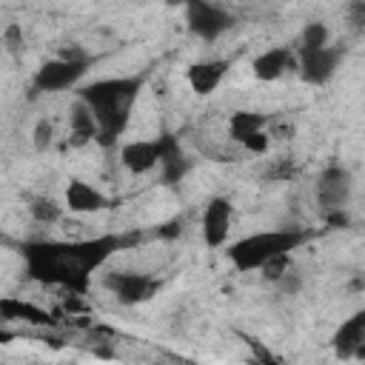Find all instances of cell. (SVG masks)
Masks as SVG:
<instances>
[{
	"label": "cell",
	"instance_id": "6da1fadb",
	"mask_svg": "<svg viewBox=\"0 0 365 365\" xmlns=\"http://www.w3.org/2000/svg\"><path fill=\"white\" fill-rule=\"evenodd\" d=\"M140 234H100L86 240H29L20 245L26 277L40 285L86 294L91 274L100 271L117 251L137 245Z\"/></svg>",
	"mask_w": 365,
	"mask_h": 365
},
{
	"label": "cell",
	"instance_id": "7a4b0ae2",
	"mask_svg": "<svg viewBox=\"0 0 365 365\" xmlns=\"http://www.w3.org/2000/svg\"><path fill=\"white\" fill-rule=\"evenodd\" d=\"M145 86V74H123V77H100L91 83H83L74 94L80 100H86L97 117L100 134H97V145L111 148L123 131L131 123V111L134 103L140 100V91Z\"/></svg>",
	"mask_w": 365,
	"mask_h": 365
},
{
	"label": "cell",
	"instance_id": "3957f363",
	"mask_svg": "<svg viewBox=\"0 0 365 365\" xmlns=\"http://www.w3.org/2000/svg\"><path fill=\"white\" fill-rule=\"evenodd\" d=\"M305 240H308V234L299 231V228L257 231V234H245V237H240L234 242H225V259L240 274L262 271L268 262L294 254Z\"/></svg>",
	"mask_w": 365,
	"mask_h": 365
},
{
	"label": "cell",
	"instance_id": "277c9868",
	"mask_svg": "<svg viewBox=\"0 0 365 365\" xmlns=\"http://www.w3.org/2000/svg\"><path fill=\"white\" fill-rule=\"evenodd\" d=\"M91 57L83 48H66L57 57L40 63V68L31 77V97L37 94H57L68 88H80L83 77L88 74Z\"/></svg>",
	"mask_w": 365,
	"mask_h": 365
},
{
	"label": "cell",
	"instance_id": "5b68a950",
	"mask_svg": "<svg viewBox=\"0 0 365 365\" xmlns=\"http://www.w3.org/2000/svg\"><path fill=\"white\" fill-rule=\"evenodd\" d=\"M182 11H185V26H188V31H191L194 37H200L202 43L220 40V37L228 34V31L234 29V23H237V17H234L228 9H222V6H217V3H211V0H185V3H182Z\"/></svg>",
	"mask_w": 365,
	"mask_h": 365
},
{
	"label": "cell",
	"instance_id": "8992f818",
	"mask_svg": "<svg viewBox=\"0 0 365 365\" xmlns=\"http://www.w3.org/2000/svg\"><path fill=\"white\" fill-rule=\"evenodd\" d=\"M103 288L120 305L131 308V305H143L154 299L163 288V279L154 274H143V271H108L103 274Z\"/></svg>",
	"mask_w": 365,
	"mask_h": 365
},
{
	"label": "cell",
	"instance_id": "52a82bcc",
	"mask_svg": "<svg viewBox=\"0 0 365 365\" xmlns=\"http://www.w3.org/2000/svg\"><path fill=\"white\" fill-rule=\"evenodd\" d=\"M351 194H354V174L342 165V163H328L317 182H314V200H317V208L322 214H331V211H345V205L351 202Z\"/></svg>",
	"mask_w": 365,
	"mask_h": 365
},
{
	"label": "cell",
	"instance_id": "ba28073f",
	"mask_svg": "<svg viewBox=\"0 0 365 365\" xmlns=\"http://www.w3.org/2000/svg\"><path fill=\"white\" fill-rule=\"evenodd\" d=\"M174 134L163 131L151 140H131V143H123L120 145V163L125 171L143 177V174H151L154 168H160V160L165 157L168 145H171Z\"/></svg>",
	"mask_w": 365,
	"mask_h": 365
},
{
	"label": "cell",
	"instance_id": "9c48e42d",
	"mask_svg": "<svg viewBox=\"0 0 365 365\" xmlns=\"http://www.w3.org/2000/svg\"><path fill=\"white\" fill-rule=\"evenodd\" d=\"M294 54H297L299 80L308 86H325L334 80V74L345 57V48L328 43L322 48H308V51H294Z\"/></svg>",
	"mask_w": 365,
	"mask_h": 365
},
{
	"label": "cell",
	"instance_id": "30bf717a",
	"mask_svg": "<svg viewBox=\"0 0 365 365\" xmlns=\"http://www.w3.org/2000/svg\"><path fill=\"white\" fill-rule=\"evenodd\" d=\"M265 125H268V117L262 111L240 108L228 117V137L251 154H265L268 145H271V137L265 134Z\"/></svg>",
	"mask_w": 365,
	"mask_h": 365
},
{
	"label": "cell",
	"instance_id": "8fae6325",
	"mask_svg": "<svg viewBox=\"0 0 365 365\" xmlns=\"http://www.w3.org/2000/svg\"><path fill=\"white\" fill-rule=\"evenodd\" d=\"M231 220H234V205L228 197H211L202 208L200 217V231H202V242L208 248H222L228 242V231H231Z\"/></svg>",
	"mask_w": 365,
	"mask_h": 365
},
{
	"label": "cell",
	"instance_id": "7c38bea8",
	"mask_svg": "<svg viewBox=\"0 0 365 365\" xmlns=\"http://www.w3.org/2000/svg\"><path fill=\"white\" fill-rule=\"evenodd\" d=\"M331 348L339 359H365V305L342 319L331 336Z\"/></svg>",
	"mask_w": 365,
	"mask_h": 365
},
{
	"label": "cell",
	"instance_id": "4fadbf2b",
	"mask_svg": "<svg viewBox=\"0 0 365 365\" xmlns=\"http://www.w3.org/2000/svg\"><path fill=\"white\" fill-rule=\"evenodd\" d=\"M63 200H66V208L71 214H97V211H106L108 208V197L100 188H94L91 182L77 180V177L68 180Z\"/></svg>",
	"mask_w": 365,
	"mask_h": 365
},
{
	"label": "cell",
	"instance_id": "5bb4252c",
	"mask_svg": "<svg viewBox=\"0 0 365 365\" xmlns=\"http://www.w3.org/2000/svg\"><path fill=\"white\" fill-rule=\"evenodd\" d=\"M291 66H297V54H294V48H285V46L265 48V51H259V54L251 60V71H254V77L262 80V83L279 80Z\"/></svg>",
	"mask_w": 365,
	"mask_h": 365
},
{
	"label": "cell",
	"instance_id": "9a60e30c",
	"mask_svg": "<svg viewBox=\"0 0 365 365\" xmlns=\"http://www.w3.org/2000/svg\"><path fill=\"white\" fill-rule=\"evenodd\" d=\"M225 74H228V60H197V63L188 66L185 80H188L194 94L208 97V94H214L220 88Z\"/></svg>",
	"mask_w": 365,
	"mask_h": 365
},
{
	"label": "cell",
	"instance_id": "2e32d148",
	"mask_svg": "<svg viewBox=\"0 0 365 365\" xmlns=\"http://www.w3.org/2000/svg\"><path fill=\"white\" fill-rule=\"evenodd\" d=\"M68 134H71V145H86V143H97L100 125L97 117L91 111V106L80 97H74V103L68 106Z\"/></svg>",
	"mask_w": 365,
	"mask_h": 365
},
{
	"label": "cell",
	"instance_id": "e0dca14e",
	"mask_svg": "<svg viewBox=\"0 0 365 365\" xmlns=\"http://www.w3.org/2000/svg\"><path fill=\"white\" fill-rule=\"evenodd\" d=\"M191 168H194V160L182 151L180 140L174 137L168 151H165V157L160 160V180H163V185H177L182 177H188Z\"/></svg>",
	"mask_w": 365,
	"mask_h": 365
},
{
	"label": "cell",
	"instance_id": "ac0fdd59",
	"mask_svg": "<svg viewBox=\"0 0 365 365\" xmlns=\"http://www.w3.org/2000/svg\"><path fill=\"white\" fill-rule=\"evenodd\" d=\"M0 319L3 322H31V325H51V317L48 311L26 302V299H17V297H3L0 299Z\"/></svg>",
	"mask_w": 365,
	"mask_h": 365
},
{
	"label": "cell",
	"instance_id": "d6986e66",
	"mask_svg": "<svg viewBox=\"0 0 365 365\" xmlns=\"http://www.w3.org/2000/svg\"><path fill=\"white\" fill-rule=\"evenodd\" d=\"M26 208H29V214H31V220L37 225H54V222L63 220V208L66 205H60L48 194H37V197H29V205Z\"/></svg>",
	"mask_w": 365,
	"mask_h": 365
},
{
	"label": "cell",
	"instance_id": "ffe728a7",
	"mask_svg": "<svg viewBox=\"0 0 365 365\" xmlns=\"http://www.w3.org/2000/svg\"><path fill=\"white\" fill-rule=\"evenodd\" d=\"M328 43H331V31H328V26H325L322 20H311V23L302 26V31H299V37H297V43H294V51L322 48V46H328Z\"/></svg>",
	"mask_w": 365,
	"mask_h": 365
},
{
	"label": "cell",
	"instance_id": "44dd1931",
	"mask_svg": "<svg viewBox=\"0 0 365 365\" xmlns=\"http://www.w3.org/2000/svg\"><path fill=\"white\" fill-rule=\"evenodd\" d=\"M51 143H54V125H51V120H37L34 123V131H31L34 151H46Z\"/></svg>",
	"mask_w": 365,
	"mask_h": 365
},
{
	"label": "cell",
	"instance_id": "7402d4cb",
	"mask_svg": "<svg viewBox=\"0 0 365 365\" xmlns=\"http://www.w3.org/2000/svg\"><path fill=\"white\" fill-rule=\"evenodd\" d=\"M345 23L351 31H365V0L345 3Z\"/></svg>",
	"mask_w": 365,
	"mask_h": 365
},
{
	"label": "cell",
	"instance_id": "603a6c76",
	"mask_svg": "<svg viewBox=\"0 0 365 365\" xmlns=\"http://www.w3.org/2000/svg\"><path fill=\"white\" fill-rule=\"evenodd\" d=\"M3 46H6L9 54H20L23 51V29L17 23H9L3 29Z\"/></svg>",
	"mask_w": 365,
	"mask_h": 365
},
{
	"label": "cell",
	"instance_id": "cb8c5ba5",
	"mask_svg": "<svg viewBox=\"0 0 365 365\" xmlns=\"http://www.w3.org/2000/svg\"><path fill=\"white\" fill-rule=\"evenodd\" d=\"M291 174H294V165H288L285 160L271 163V168L265 171V177H274V180H282V177H291Z\"/></svg>",
	"mask_w": 365,
	"mask_h": 365
},
{
	"label": "cell",
	"instance_id": "d4e9b609",
	"mask_svg": "<svg viewBox=\"0 0 365 365\" xmlns=\"http://www.w3.org/2000/svg\"><path fill=\"white\" fill-rule=\"evenodd\" d=\"M134 3H140V0H134Z\"/></svg>",
	"mask_w": 365,
	"mask_h": 365
}]
</instances>
